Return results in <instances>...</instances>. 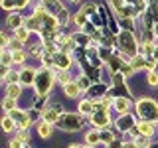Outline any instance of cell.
Returning <instances> with one entry per match:
<instances>
[{"mask_svg":"<svg viewBox=\"0 0 158 148\" xmlns=\"http://www.w3.org/2000/svg\"><path fill=\"white\" fill-rule=\"evenodd\" d=\"M148 83H150L152 87H158V73L156 71H150V73H148Z\"/></svg>","mask_w":158,"mask_h":148,"instance_id":"obj_24","label":"cell"},{"mask_svg":"<svg viewBox=\"0 0 158 148\" xmlns=\"http://www.w3.org/2000/svg\"><path fill=\"white\" fill-rule=\"evenodd\" d=\"M132 125H135V121H132V117H128V115H125V117H121V121L117 122V126L121 128V130H128V128H132Z\"/></svg>","mask_w":158,"mask_h":148,"instance_id":"obj_12","label":"cell"},{"mask_svg":"<svg viewBox=\"0 0 158 148\" xmlns=\"http://www.w3.org/2000/svg\"><path fill=\"white\" fill-rule=\"evenodd\" d=\"M152 56H154V59L158 61V47H154V53H152Z\"/></svg>","mask_w":158,"mask_h":148,"instance_id":"obj_37","label":"cell"},{"mask_svg":"<svg viewBox=\"0 0 158 148\" xmlns=\"http://www.w3.org/2000/svg\"><path fill=\"white\" fill-rule=\"evenodd\" d=\"M59 24H61V26H65V24H67V12H65V10H63V12H59Z\"/></svg>","mask_w":158,"mask_h":148,"instance_id":"obj_31","label":"cell"},{"mask_svg":"<svg viewBox=\"0 0 158 148\" xmlns=\"http://www.w3.org/2000/svg\"><path fill=\"white\" fill-rule=\"evenodd\" d=\"M91 122H93L95 126H107V125H109V117H107V113H97V115L91 118Z\"/></svg>","mask_w":158,"mask_h":148,"instance_id":"obj_9","label":"cell"},{"mask_svg":"<svg viewBox=\"0 0 158 148\" xmlns=\"http://www.w3.org/2000/svg\"><path fill=\"white\" fill-rule=\"evenodd\" d=\"M12 61H14V56H10V51H4V53H2V63L8 67Z\"/></svg>","mask_w":158,"mask_h":148,"instance_id":"obj_25","label":"cell"},{"mask_svg":"<svg viewBox=\"0 0 158 148\" xmlns=\"http://www.w3.org/2000/svg\"><path fill=\"white\" fill-rule=\"evenodd\" d=\"M20 91H22V87L16 85V83H10V85L6 87V93H8V97H12V99H16L20 95Z\"/></svg>","mask_w":158,"mask_h":148,"instance_id":"obj_15","label":"cell"},{"mask_svg":"<svg viewBox=\"0 0 158 148\" xmlns=\"http://www.w3.org/2000/svg\"><path fill=\"white\" fill-rule=\"evenodd\" d=\"M59 115H61V107H59V105L49 107V109H46V111H44V121L49 122V125H52V122H57L59 118H61Z\"/></svg>","mask_w":158,"mask_h":148,"instance_id":"obj_4","label":"cell"},{"mask_svg":"<svg viewBox=\"0 0 158 148\" xmlns=\"http://www.w3.org/2000/svg\"><path fill=\"white\" fill-rule=\"evenodd\" d=\"M101 140L103 142H107V144H111V142H113V134H111V132H101Z\"/></svg>","mask_w":158,"mask_h":148,"instance_id":"obj_29","label":"cell"},{"mask_svg":"<svg viewBox=\"0 0 158 148\" xmlns=\"http://www.w3.org/2000/svg\"><path fill=\"white\" fill-rule=\"evenodd\" d=\"M8 26L14 28V30L22 28V16H18V14H12V16H8Z\"/></svg>","mask_w":158,"mask_h":148,"instance_id":"obj_13","label":"cell"},{"mask_svg":"<svg viewBox=\"0 0 158 148\" xmlns=\"http://www.w3.org/2000/svg\"><path fill=\"white\" fill-rule=\"evenodd\" d=\"M99 140H101V132H95V130L87 132V142L89 144H97Z\"/></svg>","mask_w":158,"mask_h":148,"instance_id":"obj_20","label":"cell"},{"mask_svg":"<svg viewBox=\"0 0 158 148\" xmlns=\"http://www.w3.org/2000/svg\"><path fill=\"white\" fill-rule=\"evenodd\" d=\"M109 148H125V146H121L118 142H111V144H109Z\"/></svg>","mask_w":158,"mask_h":148,"instance_id":"obj_36","label":"cell"},{"mask_svg":"<svg viewBox=\"0 0 158 148\" xmlns=\"http://www.w3.org/2000/svg\"><path fill=\"white\" fill-rule=\"evenodd\" d=\"M10 117H12V118H14V121H16V122H18V125L22 126V128H26V126L30 125V122H32V118L28 117V113H26V111H20V109L12 111V113H10Z\"/></svg>","mask_w":158,"mask_h":148,"instance_id":"obj_5","label":"cell"},{"mask_svg":"<svg viewBox=\"0 0 158 148\" xmlns=\"http://www.w3.org/2000/svg\"><path fill=\"white\" fill-rule=\"evenodd\" d=\"M121 46H123V49H128L131 56H135L136 46H135V38H132L131 34H121Z\"/></svg>","mask_w":158,"mask_h":148,"instance_id":"obj_6","label":"cell"},{"mask_svg":"<svg viewBox=\"0 0 158 148\" xmlns=\"http://www.w3.org/2000/svg\"><path fill=\"white\" fill-rule=\"evenodd\" d=\"M135 144L138 148H148V146H150V136H136Z\"/></svg>","mask_w":158,"mask_h":148,"instance_id":"obj_18","label":"cell"},{"mask_svg":"<svg viewBox=\"0 0 158 148\" xmlns=\"http://www.w3.org/2000/svg\"><path fill=\"white\" fill-rule=\"evenodd\" d=\"M52 71H48V69H42V71H38L36 75V89L40 95H46L49 91V87H52Z\"/></svg>","mask_w":158,"mask_h":148,"instance_id":"obj_2","label":"cell"},{"mask_svg":"<svg viewBox=\"0 0 158 148\" xmlns=\"http://www.w3.org/2000/svg\"><path fill=\"white\" fill-rule=\"evenodd\" d=\"M2 8H4V10L16 8V0H2Z\"/></svg>","mask_w":158,"mask_h":148,"instance_id":"obj_26","label":"cell"},{"mask_svg":"<svg viewBox=\"0 0 158 148\" xmlns=\"http://www.w3.org/2000/svg\"><path fill=\"white\" fill-rule=\"evenodd\" d=\"M56 65L61 67V69L69 67V56L67 53H56Z\"/></svg>","mask_w":158,"mask_h":148,"instance_id":"obj_11","label":"cell"},{"mask_svg":"<svg viewBox=\"0 0 158 148\" xmlns=\"http://www.w3.org/2000/svg\"><path fill=\"white\" fill-rule=\"evenodd\" d=\"M2 107H4V111H8V113L16 111V99H12V97H6V101L2 103Z\"/></svg>","mask_w":158,"mask_h":148,"instance_id":"obj_17","label":"cell"},{"mask_svg":"<svg viewBox=\"0 0 158 148\" xmlns=\"http://www.w3.org/2000/svg\"><path fill=\"white\" fill-rule=\"evenodd\" d=\"M36 75L38 73L34 71V69L26 67L22 73H20V83H22V85H32V81H36Z\"/></svg>","mask_w":158,"mask_h":148,"instance_id":"obj_7","label":"cell"},{"mask_svg":"<svg viewBox=\"0 0 158 148\" xmlns=\"http://www.w3.org/2000/svg\"><path fill=\"white\" fill-rule=\"evenodd\" d=\"M69 148H85V146H79V144H73V146H69Z\"/></svg>","mask_w":158,"mask_h":148,"instance_id":"obj_39","label":"cell"},{"mask_svg":"<svg viewBox=\"0 0 158 148\" xmlns=\"http://www.w3.org/2000/svg\"><path fill=\"white\" fill-rule=\"evenodd\" d=\"M63 93H65L67 97H77L79 93H81V87H79V83H67L65 87H63Z\"/></svg>","mask_w":158,"mask_h":148,"instance_id":"obj_8","label":"cell"},{"mask_svg":"<svg viewBox=\"0 0 158 148\" xmlns=\"http://www.w3.org/2000/svg\"><path fill=\"white\" fill-rule=\"evenodd\" d=\"M28 32H30L28 28H18L16 30V38L20 39V42H26V39H28Z\"/></svg>","mask_w":158,"mask_h":148,"instance_id":"obj_23","label":"cell"},{"mask_svg":"<svg viewBox=\"0 0 158 148\" xmlns=\"http://www.w3.org/2000/svg\"><path fill=\"white\" fill-rule=\"evenodd\" d=\"M57 125L61 126L63 130H67V132L77 130V128L81 126V117H77V115H65V117H61L57 121Z\"/></svg>","mask_w":158,"mask_h":148,"instance_id":"obj_3","label":"cell"},{"mask_svg":"<svg viewBox=\"0 0 158 148\" xmlns=\"http://www.w3.org/2000/svg\"><path fill=\"white\" fill-rule=\"evenodd\" d=\"M14 125H16V121H14L12 117H4V121H2V128H4L6 132H10V130H12V128H14Z\"/></svg>","mask_w":158,"mask_h":148,"instance_id":"obj_19","label":"cell"},{"mask_svg":"<svg viewBox=\"0 0 158 148\" xmlns=\"http://www.w3.org/2000/svg\"><path fill=\"white\" fill-rule=\"evenodd\" d=\"M138 132H140L142 136H152L154 134V125H152V122H140V125H138Z\"/></svg>","mask_w":158,"mask_h":148,"instance_id":"obj_10","label":"cell"},{"mask_svg":"<svg viewBox=\"0 0 158 148\" xmlns=\"http://www.w3.org/2000/svg\"><path fill=\"white\" fill-rule=\"evenodd\" d=\"M115 107H117V111H118V113H123V115H125V113L128 111V107H131V103H128L127 99H123V97H121V99H117Z\"/></svg>","mask_w":158,"mask_h":148,"instance_id":"obj_14","label":"cell"},{"mask_svg":"<svg viewBox=\"0 0 158 148\" xmlns=\"http://www.w3.org/2000/svg\"><path fill=\"white\" fill-rule=\"evenodd\" d=\"M77 83H79V87H81V91H85V89H89V79H87V77H81Z\"/></svg>","mask_w":158,"mask_h":148,"instance_id":"obj_30","label":"cell"},{"mask_svg":"<svg viewBox=\"0 0 158 148\" xmlns=\"http://www.w3.org/2000/svg\"><path fill=\"white\" fill-rule=\"evenodd\" d=\"M57 81L61 83L63 87H65L67 83H71V81H69V73H67V69H63V71H61V73H59V75H57Z\"/></svg>","mask_w":158,"mask_h":148,"instance_id":"obj_22","label":"cell"},{"mask_svg":"<svg viewBox=\"0 0 158 148\" xmlns=\"http://www.w3.org/2000/svg\"><path fill=\"white\" fill-rule=\"evenodd\" d=\"M91 111H93V103L91 101H83L81 105H79V113H83V115H89Z\"/></svg>","mask_w":158,"mask_h":148,"instance_id":"obj_21","label":"cell"},{"mask_svg":"<svg viewBox=\"0 0 158 148\" xmlns=\"http://www.w3.org/2000/svg\"><path fill=\"white\" fill-rule=\"evenodd\" d=\"M73 2H75V0H73Z\"/></svg>","mask_w":158,"mask_h":148,"instance_id":"obj_41","label":"cell"},{"mask_svg":"<svg viewBox=\"0 0 158 148\" xmlns=\"http://www.w3.org/2000/svg\"><path fill=\"white\" fill-rule=\"evenodd\" d=\"M125 148H138V146H136V144H127Z\"/></svg>","mask_w":158,"mask_h":148,"instance_id":"obj_38","label":"cell"},{"mask_svg":"<svg viewBox=\"0 0 158 148\" xmlns=\"http://www.w3.org/2000/svg\"><path fill=\"white\" fill-rule=\"evenodd\" d=\"M0 43H2V46H8V36H4V34H2V38H0Z\"/></svg>","mask_w":158,"mask_h":148,"instance_id":"obj_35","label":"cell"},{"mask_svg":"<svg viewBox=\"0 0 158 148\" xmlns=\"http://www.w3.org/2000/svg\"><path fill=\"white\" fill-rule=\"evenodd\" d=\"M22 144H24V142H22V140H18V138L10 142V146H12V148H22Z\"/></svg>","mask_w":158,"mask_h":148,"instance_id":"obj_33","label":"cell"},{"mask_svg":"<svg viewBox=\"0 0 158 148\" xmlns=\"http://www.w3.org/2000/svg\"><path fill=\"white\" fill-rule=\"evenodd\" d=\"M18 140L28 142V132H26V130H20V132H18Z\"/></svg>","mask_w":158,"mask_h":148,"instance_id":"obj_32","label":"cell"},{"mask_svg":"<svg viewBox=\"0 0 158 148\" xmlns=\"http://www.w3.org/2000/svg\"><path fill=\"white\" fill-rule=\"evenodd\" d=\"M142 65H144V59H142V57H135V59H132V63H131L132 69H138V67H142Z\"/></svg>","mask_w":158,"mask_h":148,"instance_id":"obj_27","label":"cell"},{"mask_svg":"<svg viewBox=\"0 0 158 148\" xmlns=\"http://www.w3.org/2000/svg\"><path fill=\"white\" fill-rule=\"evenodd\" d=\"M28 6V0H16V8H26Z\"/></svg>","mask_w":158,"mask_h":148,"instance_id":"obj_34","label":"cell"},{"mask_svg":"<svg viewBox=\"0 0 158 148\" xmlns=\"http://www.w3.org/2000/svg\"><path fill=\"white\" fill-rule=\"evenodd\" d=\"M12 56H14V63H22L24 57H26L22 51H20V49H18V51H12Z\"/></svg>","mask_w":158,"mask_h":148,"instance_id":"obj_28","label":"cell"},{"mask_svg":"<svg viewBox=\"0 0 158 148\" xmlns=\"http://www.w3.org/2000/svg\"><path fill=\"white\" fill-rule=\"evenodd\" d=\"M156 36H158V24H156Z\"/></svg>","mask_w":158,"mask_h":148,"instance_id":"obj_40","label":"cell"},{"mask_svg":"<svg viewBox=\"0 0 158 148\" xmlns=\"http://www.w3.org/2000/svg\"><path fill=\"white\" fill-rule=\"evenodd\" d=\"M156 2H158V0H156Z\"/></svg>","mask_w":158,"mask_h":148,"instance_id":"obj_42","label":"cell"},{"mask_svg":"<svg viewBox=\"0 0 158 148\" xmlns=\"http://www.w3.org/2000/svg\"><path fill=\"white\" fill-rule=\"evenodd\" d=\"M136 111L140 115L142 122H158V105L152 99H140L136 103Z\"/></svg>","mask_w":158,"mask_h":148,"instance_id":"obj_1","label":"cell"},{"mask_svg":"<svg viewBox=\"0 0 158 148\" xmlns=\"http://www.w3.org/2000/svg\"><path fill=\"white\" fill-rule=\"evenodd\" d=\"M38 132H40L42 138H48L49 134H52V125H49V122H42L40 128H38Z\"/></svg>","mask_w":158,"mask_h":148,"instance_id":"obj_16","label":"cell"}]
</instances>
